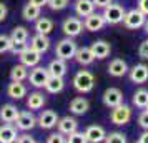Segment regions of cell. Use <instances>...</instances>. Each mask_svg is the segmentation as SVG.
<instances>
[{
	"label": "cell",
	"instance_id": "obj_15",
	"mask_svg": "<svg viewBox=\"0 0 148 143\" xmlns=\"http://www.w3.org/2000/svg\"><path fill=\"white\" fill-rule=\"evenodd\" d=\"M17 127H14L12 123H5L0 127V143H14L17 142Z\"/></svg>",
	"mask_w": 148,
	"mask_h": 143
},
{
	"label": "cell",
	"instance_id": "obj_29",
	"mask_svg": "<svg viewBox=\"0 0 148 143\" xmlns=\"http://www.w3.org/2000/svg\"><path fill=\"white\" fill-rule=\"evenodd\" d=\"M35 30H37V34L48 35L53 30V22L50 20V18H47V17H38L35 20Z\"/></svg>",
	"mask_w": 148,
	"mask_h": 143
},
{
	"label": "cell",
	"instance_id": "obj_28",
	"mask_svg": "<svg viewBox=\"0 0 148 143\" xmlns=\"http://www.w3.org/2000/svg\"><path fill=\"white\" fill-rule=\"evenodd\" d=\"M40 10H42V7L34 5V3L28 2L27 5L23 7V10H22V15H23V18H25L27 22H35L38 17H40Z\"/></svg>",
	"mask_w": 148,
	"mask_h": 143
},
{
	"label": "cell",
	"instance_id": "obj_36",
	"mask_svg": "<svg viewBox=\"0 0 148 143\" xmlns=\"http://www.w3.org/2000/svg\"><path fill=\"white\" fill-rule=\"evenodd\" d=\"M27 47H28L27 42H12V45H10V50H8V52H12L14 55H20Z\"/></svg>",
	"mask_w": 148,
	"mask_h": 143
},
{
	"label": "cell",
	"instance_id": "obj_31",
	"mask_svg": "<svg viewBox=\"0 0 148 143\" xmlns=\"http://www.w3.org/2000/svg\"><path fill=\"white\" fill-rule=\"evenodd\" d=\"M133 105L138 107V108H145L148 105V90L145 88H140L135 92L133 95Z\"/></svg>",
	"mask_w": 148,
	"mask_h": 143
},
{
	"label": "cell",
	"instance_id": "obj_5",
	"mask_svg": "<svg viewBox=\"0 0 148 143\" xmlns=\"http://www.w3.org/2000/svg\"><path fill=\"white\" fill-rule=\"evenodd\" d=\"M130 120H132V108L127 107V105H123V103L113 107L112 112H110V122L113 123V125L123 127V125H127Z\"/></svg>",
	"mask_w": 148,
	"mask_h": 143
},
{
	"label": "cell",
	"instance_id": "obj_18",
	"mask_svg": "<svg viewBox=\"0 0 148 143\" xmlns=\"http://www.w3.org/2000/svg\"><path fill=\"white\" fill-rule=\"evenodd\" d=\"M7 95L14 100H20L23 96H27V87L22 82H17V80H12L7 87Z\"/></svg>",
	"mask_w": 148,
	"mask_h": 143
},
{
	"label": "cell",
	"instance_id": "obj_4",
	"mask_svg": "<svg viewBox=\"0 0 148 143\" xmlns=\"http://www.w3.org/2000/svg\"><path fill=\"white\" fill-rule=\"evenodd\" d=\"M145 20H147V15L143 14L140 8H132V10L125 12L123 25L130 30H136V28H141L145 25Z\"/></svg>",
	"mask_w": 148,
	"mask_h": 143
},
{
	"label": "cell",
	"instance_id": "obj_41",
	"mask_svg": "<svg viewBox=\"0 0 148 143\" xmlns=\"http://www.w3.org/2000/svg\"><path fill=\"white\" fill-rule=\"evenodd\" d=\"M17 142H20V143H34L35 138L32 135H28L27 131H25V133H22V135L17 136Z\"/></svg>",
	"mask_w": 148,
	"mask_h": 143
},
{
	"label": "cell",
	"instance_id": "obj_12",
	"mask_svg": "<svg viewBox=\"0 0 148 143\" xmlns=\"http://www.w3.org/2000/svg\"><path fill=\"white\" fill-rule=\"evenodd\" d=\"M18 58H20V63H23V65L28 67V68H32V67H35V65H38V63H40L42 53H38V52L34 50V48L27 47L20 55H18Z\"/></svg>",
	"mask_w": 148,
	"mask_h": 143
},
{
	"label": "cell",
	"instance_id": "obj_9",
	"mask_svg": "<svg viewBox=\"0 0 148 143\" xmlns=\"http://www.w3.org/2000/svg\"><path fill=\"white\" fill-rule=\"evenodd\" d=\"M57 122H58V115L53 110H42L38 118H37V125L42 130L53 128V127H57Z\"/></svg>",
	"mask_w": 148,
	"mask_h": 143
},
{
	"label": "cell",
	"instance_id": "obj_22",
	"mask_svg": "<svg viewBox=\"0 0 148 143\" xmlns=\"http://www.w3.org/2000/svg\"><path fill=\"white\" fill-rule=\"evenodd\" d=\"M75 60L78 62L80 65H83V67H87V65H90V63H93L95 57L93 53H92V48L90 47H78L77 48V52H75Z\"/></svg>",
	"mask_w": 148,
	"mask_h": 143
},
{
	"label": "cell",
	"instance_id": "obj_23",
	"mask_svg": "<svg viewBox=\"0 0 148 143\" xmlns=\"http://www.w3.org/2000/svg\"><path fill=\"white\" fill-rule=\"evenodd\" d=\"M17 115H18V108L12 103H5L0 108V120L3 123H14Z\"/></svg>",
	"mask_w": 148,
	"mask_h": 143
},
{
	"label": "cell",
	"instance_id": "obj_7",
	"mask_svg": "<svg viewBox=\"0 0 148 143\" xmlns=\"http://www.w3.org/2000/svg\"><path fill=\"white\" fill-rule=\"evenodd\" d=\"M14 123H15V127H17V130H20V131H30L37 125V118L32 113V110L30 112L25 110V112H18V115H17Z\"/></svg>",
	"mask_w": 148,
	"mask_h": 143
},
{
	"label": "cell",
	"instance_id": "obj_43",
	"mask_svg": "<svg viewBox=\"0 0 148 143\" xmlns=\"http://www.w3.org/2000/svg\"><path fill=\"white\" fill-rule=\"evenodd\" d=\"M95 3V7H100V8H105L108 5V3H112L113 0H92Z\"/></svg>",
	"mask_w": 148,
	"mask_h": 143
},
{
	"label": "cell",
	"instance_id": "obj_46",
	"mask_svg": "<svg viewBox=\"0 0 148 143\" xmlns=\"http://www.w3.org/2000/svg\"><path fill=\"white\" fill-rule=\"evenodd\" d=\"M140 143H148V130H145V133H141L140 138H138Z\"/></svg>",
	"mask_w": 148,
	"mask_h": 143
},
{
	"label": "cell",
	"instance_id": "obj_26",
	"mask_svg": "<svg viewBox=\"0 0 148 143\" xmlns=\"http://www.w3.org/2000/svg\"><path fill=\"white\" fill-rule=\"evenodd\" d=\"M95 12V3L92 0H77L75 2V14L78 17H87Z\"/></svg>",
	"mask_w": 148,
	"mask_h": 143
},
{
	"label": "cell",
	"instance_id": "obj_25",
	"mask_svg": "<svg viewBox=\"0 0 148 143\" xmlns=\"http://www.w3.org/2000/svg\"><path fill=\"white\" fill-rule=\"evenodd\" d=\"M65 87V82H63V77H55V75H50L48 77L47 83L43 88L47 90L48 93H60L62 90Z\"/></svg>",
	"mask_w": 148,
	"mask_h": 143
},
{
	"label": "cell",
	"instance_id": "obj_42",
	"mask_svg": "<svg viewBox=\"0 0 148 143\" xmlns=\"http://www.w3.org/2000/svg\"><path fill=\"white\" fill-rule=\"evenodd\" d=\"M7 14H8V8L3 2H0V22H3L7 18Z\"/></svg>",
	"mask_w": 148,
	"mask_h": 143
},
{
	"label": "cell",
	"instance_id": "obj_13",
	"mask_svg": "<svg viewBox=\"0 0 148 143\" xmlns=\"http://www.w3.org/2000/svg\"><path fill=\"white\" fill-rule=\"evenodd\" d=\"M130 80L136 85H141V83L148 82V67L145 63H138L135 65L132 70H130Z\"/></svg>",
	"mask_w": 148,
	"mask_h": 143
},
{
	"label": "cell",
	"instance_id": "obj_33",
	"mask_svg": "<svg viewBox=\"0 0 148 143\" xmlns=\"http://www.w3.org/2000/svg\"><path fill=\"white\" fill-rule=\"evenodd\" d=\"M103 142H107V143H127V135L121 133V131H112V133L105 135Z\"/></svg>",
	"mask_w": 148,
	"mask_h": 143
},
{
	"label": "cell",
	"instance_id": "obj_19",
	"mask_svg": "<svg viewBox=\"0 0 148 143\" xmlns=\"http://www.w3.org/2000/svg\"><path fill=\"white\" fill-rule=\"evenodd\" d=\"M127 72H128V65H127V62L121 60V58H113L108 63V73L112 77H115V78L123 77Z\"/></svg>",
	"mask_w": 148,
	"mask_h": 143
},
{
	"label": "cell",
	"instance_id": "obj_27",
	"mask_svg": "<svg viewBox=\"0 0 148 143\" xmlns=\"http://www.w3.org/2000/svg\"><path fill=\"white\" fill-rule=\"evenodd\" d=\"M45 105V96L40 92H34L27 96V107L28 110H40Z\"/></svg>",
	"mask_w": 148,
	"mask_h": 143
},
{
	"label": "cell",
	"instance_id": "obj_32",
	"mask_svg": "<svg viewBox=\"0 0 148 143\" xmlns=\"http://www.w3.org/2000/svg\"><path fill=\"white\" fill-rule=\"evenodd\" d=\"M12 42H28V30L25 27H15L10 35Z\"/></svg>",
	"mask_w": 148,
	"mask_h": 143
},
{
	"label": "cell",
	"instance_id": "obj_30",
	"mask_svg": "<svg viewBox=\"0 0 148 143\" xmlns=\"http://www.w3.org/2000/svg\"><path fill=\"white\" fill-rule=\"evenodd\" d=\"M28 78V67H25L23 63H18L12 67L10 70V80H17V82H23Z\"/></svg>",
	"mask_w": 148,
	"mask_h": 143
},
{
	"label": "cell",
	"instance_id": "obj_44",
	"mask_svg": "<svg viewBox=\"0 0 148 143\" xmlns=\"http://www.w3.org/2000/svg\"><path fill=\"white\" fill-rule=\"evenodd\" d=\"M138 8H140L145 15H148V0H140V2H138Z\"/></svg>",
	"mask_w": 148,
	"mask_h": 143
},
{
	"label": "cell",
	"instance_id": "obj_8",
	"mask_svg": "<svg viewBox=\"0 0 148 143\" xmlns=\"http://www.w3.org/2000/svg\"><path fill=\"white\" fill-rule=\"evenodd\" d=\"M62 30H63V34L67 35V37H77V35L82 34V30H83V22L78 18V17H68L63 20L62 23Z\"/></svg>",
	"mask_w": 148,
	"mask_h": 143
},
{
	"label": "cell",
	"instance_id": "obj_34",
	"mask_svg": "<svg viewBox=\"0 0 148 143\" xmlns=\"http://www.w3.org/2000/svg\"><path fill=\"white\" fill-rule=\"evenodd\" d=\"M65 142H68V143H85L87 142V138H85V133H83V131L75 130V131H72V133H68L67 135Z\"/></svg>",
	"mask_w": 148,
	"mask_h": 143
},
{
	"label": "cell",
	"instance_id": "obj_20",
	"mask_svg": "<svg viewBox=\"0 0 148 143\" xmlns=\"http://www.w3.org/2000/svg\"><path fill=\"white\" fill-rule=\"evenodd\" d=\"M48 72H50V75H55V77H65L67 75V60H63V58H53V60L48 63Z\"/></svg>",
	"mask_w": 148,
	"mask_h": 143
},
{
	"label": "cell",
	"instance_id": "obj_6",
	"mask_svg": "<svg viewBox=\"0 0 148 143\" xmlns=\"http://www.w3.org/2000/svg\"><path fill=\"white\" fill-rule=\"evenodd\" d=\"M48 77H50V72H48L47 67H38V65H35L32 67L30 70V73H28V82L32 87L35 88H43L45 87V83H47Z\"/></svg>",
	"mask_w": 148,
	"mask_h": 143
},
{
	"label": "cell",
	"instance_id": "obj_24",
	"mask_svg": "<svg viewBox=\"0 0 148 143\" xmlns=\"http://www.w3.org/2000/svg\"><path fill=\"white\" fill-rule=\"evenodd\" d=\"M90 108V103H88L87 98L83 96H77L70 102V112L75 113V115H85Z\"/></svg>",
	"mask_w": 148,
	"mask_h": 143
},
{
	"label": "cell",
	"instance_id": "obj_37",
	"mask_svg": "<svg viewBox=\"0 0 148 143\" xmlns=\"http://www.w3.org/2000/svg\"><path fill=\"white\" fill-rule=\"evenodd\" d=\"M10 45H12V38L8 35H0V53H5L10 50Z\"/></svg>",
	"mask_w": 148,
	"mask_h": 143
},
{
	"label": "cell",
	"instance_id": "obj_17",
	"mask_svg": "<svg viewBox=\"0 0 148 143\" xmlns=\"http://www.w3.org/2000/svg\"><path fill=\"white\" fill-rule=\"evenodd\" d=\"M85 138H87V142L90 143H100L103 142V138H105V130H103V127H98V125H90L85 131Z\"/></svg>",
	"mask_w": 148,
	"mask_h": 143
},
{
	"label": "cell",
	"instance_id": "obj_47",
	"mask_svg": "<svg viewBox=\"0 0 148 143\" xmlns=\"http://www.w3.org/2000/svg\"><path fill=\"white\" fill-rule=\"evenodd\" d=\"M143 27H145V32L148 34V20H145V25H143Z\"/></svg>",
	"mask_w": 148,
	"mask_h": 143
},
{
	"label": "cell",
	"instance_id": "obj_39",
	"mask_svg": "<svg viewBox=\"0 0 148 143\" xmlns=\"http://www.w3.org/2000/svg\"><path fill=\"white\" fill-rule=\"evenodd\" d=\"M47 142L48 143H63L65 142V135L60 133V131H58V133H52V135L47 138Z\"/></svg>",
	"mask_w": 148,
	"mask_h": 143
},
{
	"label": "cell",
	"instance_id": "obj_14",
	"mask_svg": "<svg viewBox=\"0 0 148 143\" xmlns=\"http://www.w3.org/2000/svg\"><path fill=\"white\" fill-rule=\"evenodd\" d=\"M30 48L37 50L38 53H45L48 48H50V38L48 35H43V34H35L32 38H30Z\"/></svg>",
	"mask_w": 148,
	"mask_h": 143
},
{
	"label": "cell",
	"instance_id": "obj_35",
	"mask_svg": "<svg viewBox=\"0 0 148 143\" xmlns=\"http://www.w3.org/2000/svg\"><path fill=\"white\" fill-rule=\"evenodd\" d=\"M47 5L50 10H53V12H58V10H63V8H67L68 5V0H48Z\"/></svg>",
	"mask_w": 148,
	"mask_h": 143
},
{
	"label": "cell",
	"instance_id": "obj_48",
	"mask_svg": "<svg viewBox=\"0 0 148 143\" xmlns=\"http://www.w3.org/2000/svg\"><path fill=\"white\" fill-rule=\"evenodd\" d=\"M145 108H147V112H148V105H147V107H145Z\"/></svg>",
	"mask_w": 148,
	"mask_h": 143
},
{
	"label": "cell",
	"instance_id": "obj_11",
	"mask_svg": "<svg viewBox=\"0 0 148 143\" xmlns=\"http://www.w3.org/2000/svg\"><path fill=\"white\" fill-rule=\"evenodd\" d=\"M103 103L107 105L108 108H113L116 105L123 103V93H121L120 88H115V87H110L103 92Z\"/></svg>",
	"mask_w": 148,
	"mask_h": 143
},
{
	"label": "cell",
	"instance_id": "obj_45",
	"mask_svg": "<svg viewBox=\"0 0 148 143\" xmlns=\"http://www.w3.org/2000/svg\"><path fill=\"white\" fill-rule=\"evenodd\" d=\"M28 2H30V3H34V5H38V7H45L48 0H28Z\"/></svg>",
	"mask_w": 148,
	"mask_h": 143
},
{
	"label": "cell",
	"instance_id": "obj_40",
	"mask_svg": "<svg viewBox=\"0 0 148 143\" xmlns=\"http://www.w3.org/2000/svg\"><path fill=\"white\" fill-rule=\"evenodd\" d=\"M138 125H140L143 130H148V112H147V110L138 116Z\"/></svg>",
	"mask_w": 148,
	"mask_h": 143
},
{
	"label": "cell",
	"instance_id": "obj_1",
	"mask_svg": "<svg viewBox=\"0 0 148 143\" xmlns=\"http://www.w3.org/2000/svg\"><path fill=\"white\" fill-rule=\"evenodd\" d=\"M95 87V77L88 70H80L73 77V88L80 93H88Z\"/></svg>",
	"mask_w": 148,
	"mask_h": 143
},
{
	"label": "cell",
	"instance_id": "obj_16",
	"mask_svg": "<svg viewBox=\"0 0 148 143\" xmlns=\"http://www.w3.org/2000/svg\"><path fill=\"white\" fill-rule=\"evenodd\" d=\"M92 53H93L95 58H98V60H103V58H107L110 52H112V47H110V43L105 40H97L92 43Z\"/></svg>",
	"mask_w": 148,
	"mask_h": 143
},
{
	"label": "cell",
	"instance_id": "obj_2",
	"mask_svg": "<svg viewBox=\"0 0 148 143\" xmlns=\"http://www.w3.org/2000/svg\"><path fill=\"white\" fill-rule=\"evenodd\" d=\"M77 43L72 40V37H67V38H62V40L57 42V47H55V55L58 58H63V60H72L75 57V52H77Z\"/></svg>",
	"mask_w": 148,
	"mask_h": 143
},
{
	"label": "cell",
	"instance_id": "obj_3",
	"mask_svg": "<svg viewBox=\"0 0 148 143\" xmlns=\"http://www.w3.org/2000/svg\"><path fill=\"white\" fill-rule=\"evenodd\" d=\"M103 18L108 25H116L123 22V17H125V8L121 7L120 3H108L107 7L103 8Z\"/></svg>",
	"mask_w": 148,
	"mask_h": 143
},
{
	"label": "cell",
	"instance_id": "obj_10",
	"mask_svg": "<svg viewBox=\"0 0 148 143\" xmlns=\"http://www.w3.org/2000/svg\"><path fill=\"white\" fill-rule=\"evenodd\" d=\"M107 25V22L103 18V15L101 14H95L92 12L90 15L85 17V20H83V28L88 30V32H98L101 28Z\"/></svg>",
	"mask_w": 148,
	"mask_h": 143
},
{
	"label": "cell",
	"instance_id": "obj_21",
	"mask_svg": "<svg viewBox=\"0 0 148 143\" xmlns=\"http://www.w3.org/2000/svg\"><path fill=\"white\" fill-rule=\"evenodd\" d=\"M57 127H58L60 133H63V135L67 136L68 133H72V131H75V130L78 128V122L75 120L73 116H63V118H58Z\"/></svg>",
	"mask_w": 148,
	"mask_h": 143
},
{
	"label": "cell",
	"instance_id": "obj_38",
	"mask_svg": "<svg viewBox=\"0 0 148 143\" xmlns=\"http://www.w3.org/2000/svg\"><path fill=\"white\" fill-rule=\"evenodd\" d=\"M138 55H140V58H143V60H147V58H148V38H147V40H143L140 43Z\"/></svg>",
	"mask_w": 148,
	"mask_h": 143
}]
</instances>
